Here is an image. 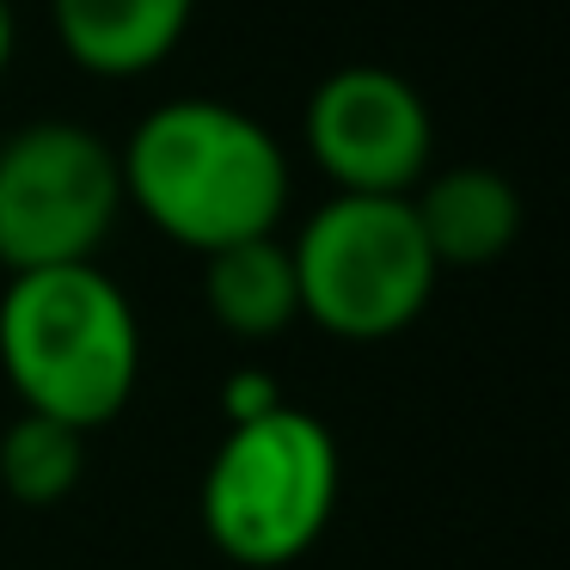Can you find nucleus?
<instances>
[{
	"label": "nucleus",
	"instance_id": "5",
	"mask_svg": "<svg viewBox=\"0 0 570 570\" xmlns=\"http://www.w3.org/2000/svg\"><path fill=\"white\" fill-rule=\"evenodd\" d=\"M124 215V166L105 136L68 117L0 141V264L13 276L92 264Z\"/></svg>",
	"mask_w": 570,
	"mask_h": 570
},
{
	"label": "nucleus",
	"instance_id": "7",
	"mask_svg": "<svg viewBox=\"0 0 570 570\" xmlns=\"http://www.w3.org/2000/svg\"><path fill=\"white\" fill-rule=\"evenodd\" d=\"M197 0H50L56 43L99 80H136L185 43Z\"/></svg>",
	"mask_w": 570,
	"mask_h": 570
},
{
	"label": "nucleus",
	"instance_id": "10",
	"mask_svg": "<svg viewBox=\"0 0 570 570\" xmlns=\"http://www.w3.org/2000/svg\"><path fill=\"white\" fill-rule=\"evenodd\" d=\"M80 466H87V435L56 423V417L19 411V423L0 435V484L26 509L62 503L80 484Z\"/></svg>",
	"mask_w": 570,
	"mask_h": 570
},
{
	"label": "nucleus",
	"instance_id": "12",
	"mask_svg": "<svg viewBox=\"0 0 570 570\" xmlns=\"http://www.w3.org/2000/svg\"><path fill=\"white\" fill-rule=\"evenodd\" d=\"M13 50H19V19H13V0H0V80L13 68Z\"/></svg>",
	"mask_w": 570,
	"mask_h": 570
},
{
	"label": "nucleus",
	"instance_id": "4",
	"mask_svg": "<svg viewBox=\"0 0 570 570\" xmlns=\"http://www.w3.org/2000/svg\"><path fill=\"white\" fill-rule=\"evenodd\" d=\"M288 258L301 283V320H313L344 344H381L417 325L442 276L423 246L411 197H344L337 190L288 239Z\"/></svg>",
	"mask_w": 570,
	"mask_h": 570
},
{
	"label": "nucleus",
	"instance_id": "6",
	"mask_svg": "<svg viewBox=\"0 0 570 570\" xmlns=\"http://www.w3.org/2000/svg\"><path fill=\"white\" fill-rule=\"evenodd\" d=\"M307 154L344 197H411L430 173L435 124L405 75L350 62L325 75L301 117Z\"/></svg>",
	"mask_w": 570,
	"mask_h": 570
},
{
	"label": "nucleus",
	"instance_id": "1",
	"mask_svg": "<svg viewBox=\"0 0 570 570\" xmlns=\"http://www.w3.org/2000/svg\"><path fill=\"white\" fill-rule=\"evenodd\" d=\"M124 203L185 252L276 234L288 209V154L252 111L222 99H166L129 129Z\"/></svg>",
	"mask_w": 570,
	"mask_h": 570
},
{
	"label": "nucleus",
	"instance_id": "9",
	"mask_svg": "<svg viewBox=\"0 0 570 570\" xmlns=\"http://www.w3.org/2000/svg\"><path fill=\"white\" fill-rule=\"evenodd\" d=\"M203 307L227 337H283L301 320V283H295V258L276 234L264 239H239L203 258Z\"/></svg>",
	"mask_w": 570,
	"mask_h": 570
},
{
	"label": "nucleus",
	"instance_id": "2",
	"mask_svg": "<svg viewBox=\"0 0 570 570\" xmlns=\"http://www.w3.org/2000/svg\"><path fill=\"white\" fill-rule=\"evenodd\" d=\"M0 374L19 405L68 430H99L129 405L141 374V325L99 264L26 271L0 295Z\"/></svg>",
	"mask_w": 570,
	"mask_h": 570
},
{
	"label": "nucleus",
	"instance_id": "3",
	"mask_svg": "<svg viewBox=\"0 0 570 570\" xmlns=\"http://www.w3.org/2000/svg\"><path fill=\"white\" fill-rule=\"evenodd\" d=\"M337 442L313 411L276 405L252 423H227L197 491L203 533L246 570H283L320 546L337 515Z\"/></svg>",
	"mask_w": 570,
	"mask_h": 570
},
{
	"label": "nucleus",
	"instance_id": "8",
	"mask_svg": "<svg viewBox=\"0 0 570 570\" xmlns=\"http://www.w3.org/2000/svg\"><path fill=\"white\" fill-rule=\"evenodd\" d=\"M411 215L423 227L435 271H472L515 246L521 234V197L497 166H454L430 185L411 190Z\"/></svg>",
	"mask_w": 570,
	"mask_h": 570
},
{
	"label": "nucleus",
	"instance_id": "11",
	"mask_svg": "<svg viewBox=\"0 0 570 570\" xmlns=\"http://www.w3.org/2000/svg\"><path fill=\"white\" fill-rule=\"evenodd\" d=\"M276 405H283V393H276V381L264 368H239L234 381L222 386L227 423H252V417H264V411H276Z\"/></svg>",
	"mask_w": 570,
	"mask_h": 570
}]
</instances>
